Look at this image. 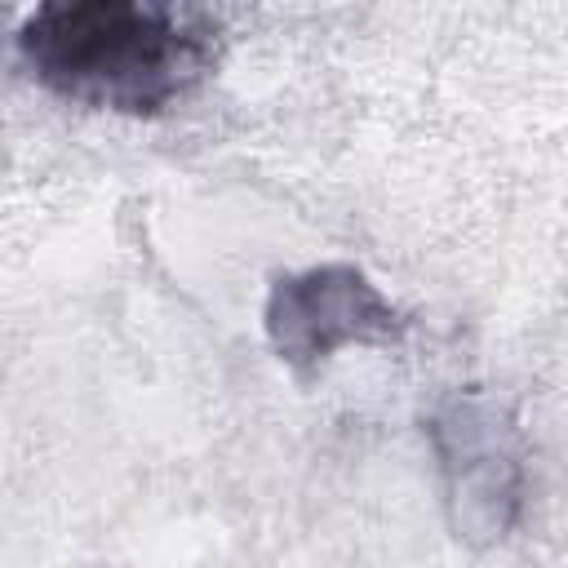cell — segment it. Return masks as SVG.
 Wrapping results in <instances>:
<instances>
[{"label":"cell","mask_w":568,"mask_h":568,"mask_svg":"<svg viewBox=\"0 0 568 568\" xmlns=\"http://www.w3.org/2000/svg\"><path fill=\"white\" fill-rule=\"evenodd\" d=\"M448 524L462 541H501L524 510V439L515 417L484 390H453L426 417Z\"/></svg>","instance_id":"cell-2"},{"label":"cell","mask_w":568,"mask_h":568,"mask_svg":"<svg viewBox=\"0 0 568 568\" xmlns=\"http://www.w3.org/2000/svg\"><path fill=\"white\" fill-rule=\"evenodd\" d=\"M18 58L71 102L155 115L209 71L213 31L169 4L53 0L22 18Z\"/></svg>","instance_id":"cell-1"},{"label":"cell","mask_w":568,"mask_h":568,"mask_svg":"<svg viewBox=\"0 0 568 568\" xmlns=\"http://www.w3.org/2000/svg\"><path fill=\"white\" fill-rule=\"evenodd\" d=\"M271 351L288 368H315L342 346H390L404 337V311L351 262L288 271L262 306Z\"/></svg>","instance_id":"cell-3"}]
</instances>
